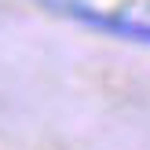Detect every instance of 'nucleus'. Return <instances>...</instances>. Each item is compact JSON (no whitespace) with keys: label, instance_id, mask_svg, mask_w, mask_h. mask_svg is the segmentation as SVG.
<instances>
[{"label":"nucleus","instance_id":"1","mask_svg":"<svg viewBox=\"0 0 150 150\" xmlns=\"http://www.w3.org/2000/svg\"><path fill=\"white\" fill-rule=\"evenodd\" d=\"M40 4L55 7V11H66V15H73L77 22L95 26V29H103V33H110V37L136 40V44H146V48H150V26H146V22L121 18V15H103V11H95V7H88L84 0H40Z\"/></svg>","mask_w":150,"mask_h":150}]
</instances>
